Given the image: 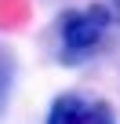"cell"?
Returning <instances> with one entry per match:
<instances>
[{
	"label": "cell",
	"mask_w": 120,
	"mask_h": 124,
	"mask_svg": "<svg viewBox=\"0 0 120 124\" xmlns=\"http://www.w3.org/2000/svg\"><path fill=\"white\" fill-rule=\"evenodd\" d=\"M113 22L109 4H87L84 11H66L58 18V33H62V62L77 66V62L102 40V33Z\"/></svg>",
	"instance_id": "6da1fadb"
},
{
	"label": "cell",
	"mask_w": 120,
	"mask_h": 124,
	"mask_svg": "<svg viewBox=\"0 0 120 124\" xmlns=\"http://www.w3.org/2000/svg\"><path fill=\"white\" fill-rule=\"evenodd\" d=\"M109 4H113V18L120 22V0H109Z\"/></svg>",
	"instance_id": "3957f363"
},
{
	"label": "cell",
	"mask_w": 120,
	"mask_h": 124,
	"mask_svg": "<svg viewBox=\"0 0 120 124\" xmlns=\"http://www.w3.org/2000/svg\"><path fill=\"white\" fill-rule=\"evenodd\" d=\"M47 124H116V113H113V106L106 99L66 91V95H58L51 102Z\"/></svg>",
	"instance_id": "7a4b0ae2"
}]
</instances>
